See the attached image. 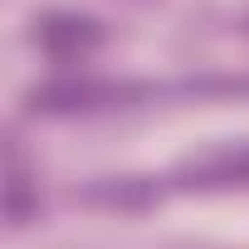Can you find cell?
Segmentation results:
<instances>
[{"mask_svg":"<svg viewBox=\"0 0 249 249\" xmlns=\"http://www.w3.org/2000/svg\"><path fill=\"white\" fill-rule=\"evenodd\" d=\"M39 44L54 59H88L103 44V30L88 15H44L39 20Z\"/></svg>","mask_w":249,"mask_h":249,"instance_id":"7a4b0ae2","label":"cell"},{"mask_svg":"<svg viewBox=\"0 0 249 249\" xmlns=\"http://www.w3.org/2000/svg\"><path fill=\"white\" fill-rule=\"evenodd\" d=\"M127 88L117 83H88V78H64V83H44L35 88V107L39 112H88V107H103V103H117Z\"/></svg>","mask_w":249,"mask_h":249,"instance_id":"6da1fadb","label":"cell"},{"mask_svg":"<svg viewBox=\"0 0 249 249\" xmlns=\"http://www.w3.org/2000/svg\"><path fill=\"white\" fill-rule=\"evenodd\" d=\"M200 176H215V181H234V176H249V152H244V157L225 152V157H215L210 166H200Z\"/></svg>","mask_w":249,"mask_h":249,"instance_id":"277c9868","label":"cell"},{"mask_svg":"<svg viewBox=\"0 0 249 249\" xmlns=\"http://www.w3.org/2000/svg\"><path fill=\"white\" fill-rule=\"evenodd\" d=\"M35 215H39V196H35V186H30L25 161L10 152V176H5V220L20 230V225H30Z\"/></svg>","mask_w":249,"mask_h":249,"instance_id":"3957f363","label":"cell"}]
</instances>
